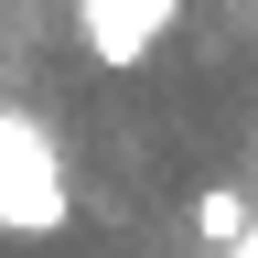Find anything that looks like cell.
Wrapping results in <instances>:
<instances>
[{
	"label": "cell",
	"mask_w": 258,
	"mask_h": 258,
	"mask_svg": "<svg viewBox=\"0 0 258 258\" xmlns=\"http://www.w3.org/2000/svg\"><path fill=\"white\" fill-rule=\"evenodd\" d=\"M76 215V183H64V151L32 108H0V226L11 237H54Z\"/></svg>",
	"instance_id": "cell-1"
},
{
	"label": "cell",
	"mask_w": 258,
	"mask_h": 258,
	"mask_svg": "<svg viewBox=\"0 0 258 258\" xmlns=\"http://www.w3.org/2000/svg\"><path fill=\"white\" fill-rule=\"evenodd\" d=\"M172 22H183V0H86V11H76V43H86V64L129 76V64H140Z\"/></svg>",
	"instance_id": "cell-2"
},
{
	"label": "cell",
	"mask_w": 258,
	"mask_h": 258,
	"mask_svg": "<svg viewBox=\"0 0 258 258\" xmlns=\"http://www.w3.org/2000/svg\"><path fill=\"white\" fill-rule=\"evenodd\" d=\"M247 226H258V205H247L237 183H205V194H194V237H205V247H237Z\"/></svg>",
	"instance_id": "cell-3"
},
{
	"label": "cell",
	"mask_w": 258,
	"mask_h": 258,
	"mask_svg": "<svg viewBox=\"0 0 258 258\" xmlns=\"http://www.w3.org/2000/svg\"><path fill=\"white\" fill-rule=\"evenodd\" d=\"M237 258H258V226H247V237H237Z\"/></svg>",
	"instance_id": "cell-4"
}]
</instances>
